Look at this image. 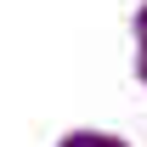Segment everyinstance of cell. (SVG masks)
Here are the masks:
<instances>
[{
	"instance_id": "1",
	"label": "cell",
	"mask_w": 147,
	"mask_h": 147,
	"mask_svg": "<svg viewBox=\"0 0 147 147\" xmlns=\"http://www.w3.org/2000/svg\"><path fill=\"white\" fill-rule=\"evenodd\" d=\"M62 147H119V142H108V136H74V142H62Z\"/></svg>"
}]
</instances>
